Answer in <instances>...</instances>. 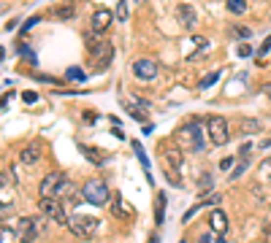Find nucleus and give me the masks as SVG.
Returning a JSON list of instances; mask_svg holds the SVG:
<instances>
[{"instance_id":"3","label":"nucleus","mask_w":271,"mask_h":243,"mask_svg":"<svg viewBox=\"0 0 271 243\" xmlns=\"http://www.w3.org/2000/svg\"><path fill=\"white\" fill-rule=\"evenodd\" d=\"M109 195H112V192H109V186H106L103 179H87L84 186H82V197L90 202V205H106Z\"/></svg>"},{"instance_id":"38","label":"nucleus","mask_w":271,"mask_h":243,"mask_svg":"<svg viewBox=\"0 0 271 243\" xmlns=\"http://www.w3.org/2000/svg\"><path fill=\"white\" fill-rule=\"evenodd\" d=\"M263 95L271 100V81H266V84H263Z\"/></svg>"},{"instance_id":"8","label":"nucleus","mask_w":271,"mask_h":243,"mask_svg":"<svg viewBox=\"0 0 271 243\" xmlns=\"http://www.w3.org/2000/svg\"><path fill=\"white\" fill-rule=\"evenodd\" d=\"M38 211H41L46 219H54V222H60V224H68V216H65L60 200H54V197H41V200H38Z\"/></svg>"},{"instance_id":"10","label":"nucleus","mask_w":271,"mask_h":243,"mask_svg":"<svg viewBox=\"0 0 271 243\" xmlns=\"http://www.w3.org/2000/svg\"><path fill=\"white\" fill-rule=\"evenodd\" d=\"M158 70H160L158 62L149 57H141L133 62V73H136V79H141V81H155L158 79Z\"/></svg>"},{"instance_id":"6","label":"nucleus","mask_w":271,"mask_h":243,"mask_svg":"<svg viewBox=\"0 0 271 243\" xmlns=\"http://www.w3.org/2000/svg\"><path fill=\"white\" fill-rule=\"evenodd\" d=\"M100 222L95 219V216H87V214H71L68 216V230L73 232L76 238H87V235H95V230H98Z\"/></svg>"},{"instance_id":"4","label":"nucleus","mask_w":271,"mask_h":243,"mask_svg":"<svg viewBox=\"0 0 271 243\" xmlns=\"http://www.w3.org/2000/svg\"><path fill=\"white\" fill-rule=\"evenodd\" d=\"M163 162H165V176H168V181L179 186V184H182V176H179V170L184 168L182 149H177V146H165V149H163Z\"/></svg>"},{"instance_id":"27","label":"nucleus","mask_w":271,"mask_h":243,"mask_svg":"<svg viewBox=\"0 0 271 243\" xmlns=\"http://www.w3.org/2000/svg\"><path fill=\"white\" fill-rule=\"evenodd\" d=\"M247 165H249V160H239V165H236V170H233V173H230V181H236V179H239V176H242L244 170H247Z\"/></svg>"},{"instance_id":"34","label":"nucleus","mask_w":271,"mask_h":243,"mask_svg":"<svg viewBox=\"0 0 271 243\" xmlns=\"http://www.w3.org/2000/svg\"><path fill=\"white\" fill-rule=\"evenodd\" d=\"M22 100H24V103H36L38 95H36V92H22Z\"/></svg>"},{"instance_id":"39","label":"nucleus","mask_w":271,"mask_h":243,"mask_svg":"<svg viewBox=\"0 0 271 243\" xmlns=\"http://www.w3.org/2000/svg\"><path fill=\"white\" fill-rule=\"evenodd\" d=\"M3 186H6V173L0 170V189H3Z\"/></svg>"},{"instance_id":"21","label":"nucleus","mask_w":271,"mask_h":243,"mask_svg":"<svg viewBox=\"0 0 271 243\" xmlns=\"http://www.w3.org/2000/svg\"><path fill=\"white\" fill-rule=\"evenodd\" d=\"M73 14H76V6H73V3H65V6L54 8L52 17H57V19H73Z\"/></svg>"},{"instance_id":"30","label":"nucleus","mask_w":271,"mask_h":243,"mask_svg":"<svg viewBox=\"0 0 271 243\" xmlns=\"http://www.w3.org/2000/svg\"><path fill=\"white\" fill-rule=\"evenodd\" d=\"M125 111H128V114L133 116V119H141V122H144V111H141V108H133V105H125Z\"/></svg>"},{"instance_id":"1","label":"nucleus","mask_w":271,"mask_h":243,"mask_svg":"<svg viewBox=\"0 0 271 243\" xmlns=\"http://www.w3.org/2000/svg\"><path fill=\"white\" fill-rule=\"evenodd\" d=\"M203 130L206 127H201L198 119L187 122L174 133V146L182 151H203Z\"/></svg>"},{"instance_id":"36","label":"nucleus","mask_w":271,"mask_h":243,"mask_svg":"<svg viewBox=\"0 0 271 243\" xmlns=\"http://www.w3.org/2000/svg\"><path fill=\"white\" fill-rule=\"evenodd\" d=\"M38 19H41V17H30V19H27V22H24V27H22V33H24V30H30V27H33V24H38Z\"/></svg>"},{"instance_id":"37","label":"nucleus","mask_w":271,"mask_h":243,"mask_svg":"<svg viewBox=\"0 0 271 243\" xmlns=\"http://www.w3.org/2000/svg\"><path fill=\"white\" fill-rule=\"evenodd\" d=\"M230 165H233V160H230V157H225V160H223V162H220V168H223V170H228V168H230Z\"/></svg>"},{"instance_id":"20","label":"nucleus","mask_w":271,"mask_h":243,"mask_svg":"<svg viewBox=\"0 0 271 243\" xmlns=\"http://www.w3.org/2000/svg\"><path fill=\"white\" fill-rule=\"evenodd\" d=\"M258 179L263 181V184H271V157L260 160V165H258Z\"/></svg>"},{"instance_id":"9","label":"nucleus","mask_w":271,"mask_h":243,"mask_svg":"<svg viewBox=\"0 0 271 243\" xmlns=\"http://www.w3.org/2000/svg\"><path fill=\"white\" fill-rule=\"evenodd\" d=\"M65 181H68V179H65L63 170H52V173H46V176H44V181L38 184V192H41V197H54V195H57V189L65 184Z\"/></svg>"},{"instance_id":"29","label":"nucleus","mask_w":271,"mask_h":243,"mask_svg":"<svg viewBox=\"0 0 271 243\" xmlns=\"http://www.w3.org/2000/svg\"><path fill=\"white\" fill-rule=\"evenodd\" d=\"M65 76H68V79H73V81H84V79H87V76H84L79 68H68V73H65Z\"/></svg>"},{"instance_id":"28","label":"nucleus","mask_w":271,"mask_h":243,"mask_svg":"<svg viewBox=\"0 0 271 243\" xmlns=\"http://www.w3.org/2000/svg\"><path fill=\"white\" fill-rule=\"evenodd\" d=\"M114 17H117V19H128V3H125V0H119V3H117Z\"/></svg>"},{"instance_id":"13","label":"nucleus","mask_w":271,"mask_h":243,"mask_svg":"<svg viewBox=\"0 0 271 243\" xmlns=\"http://www.w3.org/2000/svg\"><path fill=\"white\" fill-rule=\"evenodd\" d=\"M177 19H179V24L182 27H195V22H198V14H195V8L193 6H187V3H179L177 6Z\"/></svg>"},{"instance_id":"40","label":"nucleus","mask_w":271,"mask_h":243,"mask_svg":"<svg viewBox=\"0 0 271 243\" xmlns=\"http://www.w3.org/2000/svg\"><path fill=\"white\" fill-rule=\"evenodd\" d=\"M3 57H6V49H3V46H0V60H3Z\"/></svg>"},{"instance_id":"23","label":"nucleus","mask_w":271,"mask_h":243,"mask_svg":"<svg viewBox=\"0 0 271 243\" xmlns=\"http://www.w3.org/2000/svg\"><path fill=\"white\" fill-rule=\"evenodd\" d=\"M225 6H228L230 14H244L247 11V0H225Z\"/></svg>"},{"instance_id":"2","label":"nucleus","mask_w":271,"mask_h":243,"mask_svg":"<svg viewBox=\"0 0 271 243\" xmlns=\"http://www.w3.org/2000/svg\"><path fill=\"white\" fill-rule=\"evenodd\" d=\"M46 227V216H22V219L17 222V230H14V235L19 238L22 243H33L38 235H41V230Z\"/></svg>"},{"instance_id":"24","label":"nucleus","mask_w":271,"mask_h":243,"mask_svg":"<svg viewBox=\"0 0 271 243\" xmlns=\"http://www.w3.org/2000/svg\"><path fill=\"white\" fill-rule=\"evenodd\" d=\"M217 79H220V70H212V73H206L203 79L198 81V89H209V87H212V84H214Z\"/></svg>"},{"instance_id":"16","label":"nucleus","mask_w":271,"mask_h":243,"mask_svg":"<svg viewBox=\"0 0 271 243\" xmlns=\"http://www.w3.org/2000/svg\"><path fill=\"white\" fill-rule=\"evenodd\" d=\"M19 160H22L24 165H33V162H38V160H41V146H38V143L24 146L22 154H19Z\"/></svg>"},{"instance_id":"35","label":"nucleus","mask_w":271,"mask_h":243,"mask_svg":"<svg viewBox=\"0 0 271 243\" xmlns=\"http://www.w3.org/2000/svg\"><path fill=\"white\" fill-rule=\"evenodd\" d=\"M239 54H242V57H249V54H252V46H249V43H242V46H239Z\"/></svg>"},{"instance_id":"14","label":"nucleus","mask_w":271,"mask_h":243,"mask_svg":"<svg viewBox=\"0 0 271 243\" xmlns=\"http://www.w3.org/2000/svg\"><path fill=\"white\" fill-rule=\"evenodd\" d=\"M209 224H212V232L225 235V232H228V216H225V211H220V208L209 211Z\"/></svg>"},{"instance_id":"11","label":"nucleus","mask_w":271,"mask_h":243,"mask_svg":"<svg viewBox=\"0 0 271 243\" xmlns=\"http://www.w3.org/2000/svg\"><path fill=\"white\" fill-rule=\"evenodd\" d=\"M114 22V14L109 11V8H98V11L92 14V19H90V33L100 35V33H106L109 27H112Z\"/></svg>"},{"instance_id":"7","label":"nucleus","mask_w":271,"mask_h":243,"mask_svg":"<svg viewBox=\"0 0 271 243\" xmlns=\"http://www.w3.org/2000/svg\"><path fill=\"white\" fill-rule=\"evenodd\" d=\"M206 133H209V141L214 146H225L230 141V130H228V122L223 116H209L206 119Z\"/></svg>"},{"instance_id":"33","label":"nucleus","mask_w":271,"mask_h":243,"mask_svg":"<svg viewBox=\"0 0 271 243\" xmlns=\"http://www.w3.org/2000/svg\"><path fill=\"white\" fill-rule=\"evenodd\" d=\"M269 49H271V35H269V38H266V40H263V46H260V49H258V57H263V54H266V52H269Z\"/></svg>"},{"instance_id":"5","label":"nucleus","mask_w":271,"mask_h":243,"mask_svg":"<svg viewBox=\"0 0 271 243\" xmlns=\"http://www.w3.org/2000/svg\"><path fill=\"white\" fill-rule=\"evenodd\" d=\"M84 38H87V49H90V54H92V60H95V62H98V70H103V68H106V62H109V60H112V54H114L112 40L95 38V33L84 35Z\"/></svg>"},{"instance_id":"15","label":"nucleus","mask_w":271,"mask_h":243,"mask_svg":"<svg viewBox=\"0 0 271 243\" xmlns=\"http://www.w3.org/2000/svg\"><path fill=\"white\" fill-rule=\"evenodd\" d=\"M112 202H114V214L119 216V219H128V216H133V205H128L125 202V197L119 195V192H112Z\"/></svg>"},{"instance_id":"31","label":"nucleus","mask_w":271,"mask_h":243,"mask_svg":"<svg viewBox=\"0 0 271 243\" xmlns=\"http://www.w3.org/2000/svg\"><path fill=\"white\" fill-rule=\"evenodd\" d=\"M233 35H239V38H249V27H242V24H233Z\"/></svg>"},{"instance_id":"18","label":"nucleus","mask_w":271,"mask_h":243,"mask_svg":"<svg viewBox=\"0 0 271 243\" xmlns=\"http://www.w3.org/2000/svg\"><path fill=\"white\" fill-rule=\"evenodd\" d=\"M239 130H242L244 135H255V133H260V130H263V124H260V119H242L239 122Z\"/></svg>"},{"instance_id":"22","label":"nucleus","mask_w":271,"mask_h":243,"mask_svg":"<svg viewBox=\"0 0 271 243\" xmlns=\"http://www.w3.org/2000/svg\"><path fill=\"white\" fill-rule=\"evenodd\" d=\"M133 149H136V157H138V160H141L144 170H147V179L152 181V170H149V160H147V151H144V146L138 143V141H133Z\"/></svg>"},{"instance_id":"19","label":"nucleus","mask_w":271,"mask_h":243,"mask_svg":"<svg viewBox=\"0 0 271 243\" xmlns=\"http://www.w3.org/2000/svg\"><path fill=\"white\" fill-rule=\"evenodd\" d=\"M82 154L87 157V160L92 162V165H103V162H106V157H103V151H98V149H95V146H84V149H82Z\"/></svg>"},{"instance_id":"17","label":"nucleus","mask_w":271,"mask_h":243,"mask_svg":"<svg viewBox=\"0 0 271 243\" xmlns=\"http://www.w3.org/2000/svg\"><path fill=\"white\" fill-rule=\"evenodd\" d=\"M163 219H165V192H158L155 195V224H163Z\"/></svg>"},{"instance_id":"41","label":"nucleus","mask_w":271,"mask_h":243,"mask_svg":"<svg viewBox=\"0 0 271 243\" xmlns=\"http://www.w3.org/2000/svg\"><path fill=\"white\" fill-rule=\"evenodd\" d=\"M182 243H184V241H182Z\"/></svg>"},{"instance_id":"26","label":"nucleus","mask_w":271,"mask_h":243,"mask_svg":"<svg viewBox=\"0 0 271 243\" xmlns=\"http://www.w3.org/2000/svg\"><path fill=\"white\" fill-rule=\"evenodd\" d=\"M128 105H138L141 111H147V108H149V100H144V98H136V95H130V98H128Z\"/></svg>"},{"instance_id":"32","label":"nucleus","mask_w":271,"mask_h":243,"mask_svg":"<svg viewBox=\"0 0 271 243\" xmlns=\"http://www.w3.org/2000/svg\"><path fill=\"white\" fill-rule=\"evenodd\" d=\"M249 154H252V146H249V143H244L242 149H239V157H242V160H249Z\"/></svg>"},{"instance_id":"12","label":"nucleus","mask_w":271,"mask_h":243,"mask_svg":"<svg viewBox=\"0 0 271 243\" xmlns=\"http://www.w3.org/2000/svg\"><path fill=\"white\" fill-rule=\"evenodd\" d=\"M214 202H220V192H209V195H206V197H201V200L195 202V205H190V211L182 216V222H184V224H187V222L193 219V216L198 214L201 208H206V205H214Z\"/></svg>"},{"instance_id":"25","label":"nucleus","mask_w":271,"mask_h":243,"mask_svg":"<svg viewBox=\"0 0 271 243\" xmlns=\"http://www.w3.org/2000/svg\"><path fill=\"white\" fill-rule=\"evenodd\" d=\"M198 243H225V241H223V235H217V232H203Z\"/></svg>"}]
</instances>
